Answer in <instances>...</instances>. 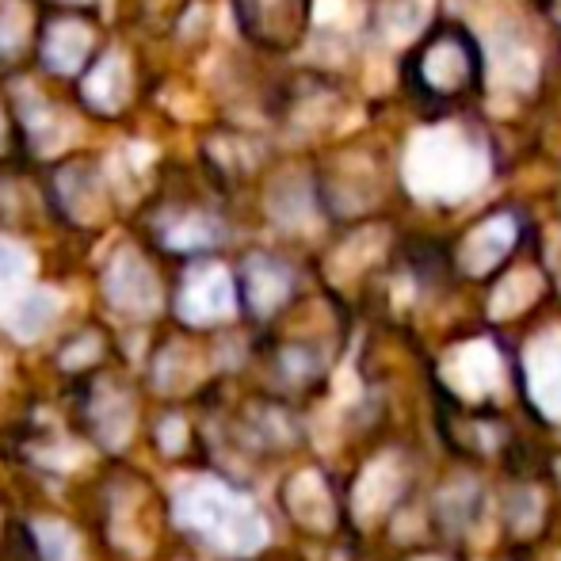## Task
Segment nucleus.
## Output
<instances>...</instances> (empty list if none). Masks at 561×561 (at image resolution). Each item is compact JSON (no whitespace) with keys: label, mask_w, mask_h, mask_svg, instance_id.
Listing matches in <instances>:
<instances>
[{"label":"nucleus","mask_w":561,"mask_h":561,"mask_svg":"<svg viewBox=\"0 0 561 561\" xmlns=\"http://www.w3.org/2000/svg\"><path fill=\"white\" fill-rule=\"evenodd\" d=\"M172 519L192 539L215 550H241L256 535V512L222 481H203V485L184 489L172 504Z\"/></svg>","instance_id":"obj_1"},{"label":"nucleus","mask_w":561,"mask_h":561,"mask_svg":"<svg viewBox=\"0 0 561 561\" xmlns=\"http://www.w3.org/2000/svg\"><path fill=\"white\" fill-rule=\"evenodd\" d=\"M146 428L138 416V401L130 398L123 382L112 378H92L81 393V432L104 450H123L134 439V432Z\"/></svg>","instance_id":"obj_2"},{"label":"nucleus","mask_w":561,"mask_h":561,"mask_svg":"<svg viewBox=\"0 0 561 561\" xmlns=\"http://www.w3.org/2000/svg\"><path fill=\"white\" fill-rule=\"evenodd\" d=\"M416 54H421V58L439 61V69L436 66L413 69V77L421 81V89L432 92V96H439V100L458 96V92L470 89L481 73V54H478V46H473L470 31H462V27L432 31V38Z\"/></svg>","instance_id":"obj_3"},{"label":"nucleus","mask_w":561,"mask_h":561,"mask_svg":"<svg viewBox=\"0 0 561 561\" xmlns=\"http://www.w3.org/2000/svg\"><path fill=\"white\" fill-rule=\"evenodd\" d=\"M237 302H241L237 298V275L229 279V275L215 272V267L184 272L180 290L172 295V306H176V313L187 325H210V321L226 318Z\"/></svg>","instance_id":"obj_4"}]
</instances>
